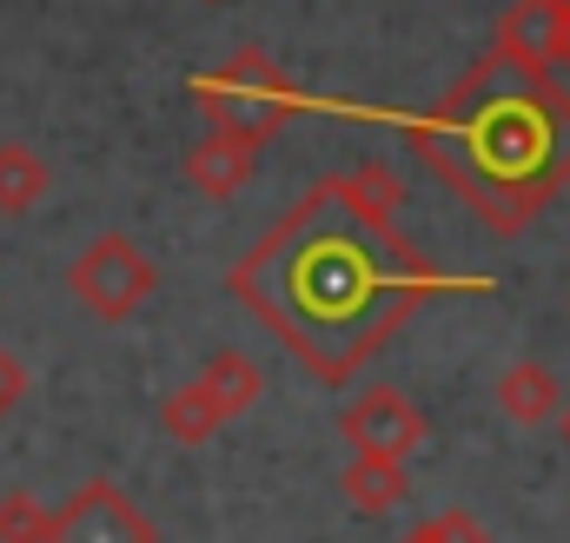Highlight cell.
<instances>
[{"label": "cell", "instance_id": "9c48e42d", "mask_svg": "<svg viewBox=\"0 0 570 543\" xmlns=\"http://www.w3.org/2000/svg\"><path fill=\"white\" fill-rule=\"evenodd\" d=\"M193 385L219 405V417H226V424H233V417H246V411L266 398V372H259L246 352H213V358H206V372H199Z\"/></svg>", "mask_w": 570, "mask_h": 543}, {"label": "cell", "instance_id": "8fae6325", "mask_svg": "<svg viewBox=\"0 0 570 543\" xmlns=\"http://www.w3.org/2000/svg\"><path fill=\"white\" fill-rule=\"evenodd\" d=\"M159 424H166V437H173V444H186V451H193V444L219 437V424H226V417H219V405H213L199 385H179V392L159 405Z\"/></svg>", "mask_w": 570, "mask_h": 543}, {"label": "cell", "instance_id": "7a4b0ae2", "mask_svg": "<svg viewBox=\"0 0 570 543\" xmlns=\"http://www.w3.org/2000/svg\"><path fill=\"white\" fill-rule=\"evenodd\" d=\"M67 292H73L94 318L127 325L146 298L159 292V266L146 259L140 239H127V233H100V239L67 266Z\"/></svg>", "mask_w": 570, "mask_h": 543}, {"label": "cell", "instance_id": "e0dca14e", "mask_svg": "<svg viewBox=\"0 0 570 543\" xmlns=\"http://www.w3.org/2000/svg\"><path fill=\"white\" fill-rule=\"evenodd\" d=\"M551 7H570V0H551Z\"/></svg>", "mask_w": 570, "mask_h": 543}, {"label": "cell", "instance_id": "30bf717a", "mask_svg": "<svg viewBox=\"0 0 570 543\" xmlns=\"http://www.w3.org/2000/svg\"><path fill=\"white\" fill-rule=\"evenodd\" d=\"M47 186H53L47 159L20 139H0V219H27L47 199Z\"/></svg>", "mask_w": 570, "mask_h": 543}, {"label": "cell", "instance_id": "52a82bcc", "mask_svg": "<svg viewBox=\"0 0 570 543\" xmlns=\"http://www.w3.org/2000/svg\"><path fill=\"white\" fill-rule=\"evenodd\" d=\"M564 405V385H558V372L551 365H538V358H518V365H504L498 372V411L518 424V431H538V424H551Z\"/></svg>", "mask_w": 570, "mask_h": 543}, {"label": "cell", "instance_id": "8992f818", "mask_svg": "<svg viewBox=\"0 0 570 543\" xmlns=\"http://www.w3.org/2000/svg\"><path fill=\"white\" fill-rule=\"evenodd\" d=\"M253 172H259V146H253V139L206 134L193 152H186V179H193L206 199H233V192H246Z\"/></svg>", "mask_w": 570, "mask_h": 543}, {"label": "cell", "instance_id": "5b68a950", "mask_svg": "<svg viewBox=\"0 0 570 543\" xmlns=\"http://www.w3.org/2000/svg\"><path fill=\"white\" fill-rule=\"evenodd\" d=\"M498 53L518 73L551 80L564 67V7H551V0H511L504 20H498Z\"/></svg>", "mask_w": 570, "mask_h": 543}, {"label": "cell", "instance_id": "2e32d148", "mask_svg": "<svg viewBox=\"0 0 570 543\" xmlns=\"http://www.w3.org/2000/svg\"><path fill=\"white\" fill-rule=\"evenodd\" d=\"M564 67H570V7H564Z\"/></svg>", "mask_w": 570, "mask_h": 543}, {"label": "cell", "instance_id": "d6986e66", "mask_svg": "<svg viewBox=\"0 0 570 543\" xmlns=\"http://www.w3.org/2000/svg\"><path fill=\"white\" fill-rule=\"evenodd\" d=\"M405 543H419V537H405Z\"/></svg>", "mask_w": 570, "mask_h": 543}, {"label": "cell", "instance_id": "ba28073f", "mask_svg": "<svg viewBox=\"0 0 570 543\" xmlns=\"http://www.w3.org/2000/svg\"><path fill=\"white\" fill-rule=\"evenodd\" d=\"M338 491H345L352 511L385 517V511H399V504L412 497V477H405L399 457H365V451H352V464L338 471Z\"/></svg>", "mask_w": 570, "mask_h": 543}, {"label": "cell", "instance_id": "5bb4252c", "mask_svg": "<svg viewBox=\"0 0 570 543\" xmlns=\"http://www.w3.org/2000/svg\"><path fill=\"white\" fill-rule=\"evenodd\" d=\"M20 398H27V365H20V358L0 345V417L20 405Z\"/></svg>", "mask_w": 570, "mask_h": 543}, {"label": "cell", "instance_id": "4fadbf2b", "mask_svg": "<svg viewBox=\"0 0 570 543\" xmlns=\"http://www.w3.org/2000/svg\"><path fill=\"white\" fill-rule=\"evenodd\" d=\"M412 537L419 543H491V531H484L471 511H444V517H425Z\"/></svg>", "mask_w": 570, "mask_h": 543}, {"label": "cell", "instance_id": "7c38bea8", "mask_svg": "<svg viewBox=\"0 0 570 543\" xmlns=\"http://www.w3.org/2000/svg\"><path fill=\"white\" fill-rule=\"evenodd\" d=\"M47 531H53V511L33 491H7L0 497V543H47Z\"/></svg>", "mask_w": 570, "mask_h": 543}, {"label": "cell", "instance_id": "277c9868", "mask_svg": "<svg viewBox=\"0 0 570 543\" xmlns=\"http://www.w3.org/2000/svg\"><path fill=\"white\" fill-rule=\"evenodd\" d=\"M338 431H345V444L352 451H365V457H412L419 444H425V411L412 405L405 392H392V385H372V392H358L345 417H338Z\"/></svg>", "mask_w": 570, "mask_h": 543}, {"label": "cell", "instance_id": "9a60e30c", "mask_svg": "<svg viewBox=\"0 0 570 543\" xmlns=\"http://www.w3.org/2000/svg\"><path fill=\"white\" fill-rule=\"evenodd\" d=\"M558 431H564V444H570V392H564V405H558Z\"/></svg>", "mask_w": 570, "mask_h": 543}, {"label": "cell", "instance_id": "ac0fdd59", "mask_svg": "<svg viewBox=\"0 0 570 543\" xmlns=\"http://www.w3.org/2000/svg\"><path fill=\"white\" fill-rule=\"evenodd\" d=\"M558 100H564V93H558ZM564 113H570V100H564Z\"/></svg>", "mask_w": 570, "mask_h": 543}, {"label": "cell", "instance_id": "6da1fadb", "mask_svg": "<svg viewBox=\"0 0 570 543\" xmlns=\"http://www.w3.org/2000/svg\"><path fill=\"white\" fill-rule=\"evenodd\" d=\"M193 93H199V107H206L213 134L253 139V146H266V139L298 113V93L285 87V73L273 67V53H266V47H239L226 67L199 73V87H193Z\"/></svg>", "mask_w": 570, "mask_h": 543}, {"label": "cell", "instance_id": "3957f363", "mask_svg": "<svg viewBox=\"0 0 570 543\" xmlns=\"http://www.w3.org/2000/svg\"><path fill=\"white\" fill-rule=\"evenodd\" d=\"M47 543H159V524L146 517L114 477H87V484L53 511Z\"/></svg>", "mask_w": 570, "mask_h": 543}]
</instances>
